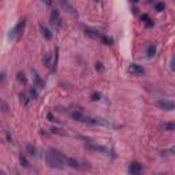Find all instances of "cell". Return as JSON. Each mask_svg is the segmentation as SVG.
<instances>
[{
  "label": "cell",
  "mask_w": 175,
  "mask_h": 175,
  "mask_svg": "<svg viewBox=\"0 0 175 175\" xmlns=\"http://www.w3.org/2000/svg\"><path fill=\"white\" fill-rule=\"evenodd\" d=\"M19 100H21V103L23 104V105H27L29 101H30V97H29V94L26 92H22L21 94H19Z\"/></svg>",
  "instance_id": "14"
},
{
  "label": "cell",
  "mask_w": 175,
  "mask_h": 175,
  "mask_svg": "<svg viewBox=\"0 0 175 175\" xmlns=\"http://www.w3.org/2000/svg\"><path fill=\"white\" fill-rule=\"evenodd\" d=\"M174 129H175V124L172 122H167V123L163 124V130L164 131H174Z\"/></svg>",
  "instance_id": "16"
},
{
  "label": "cell",
  "mask_w": 175,
  "mask_h": 175,
  "mask_svg": "<svg viewBox=\"0 0 175 175\" xmlns=\"http://www.w3.org/2000/svg\"><path fill=\"white\" fill-rule=\"evenodd\" d=\"M89 141V139H88ZM86 146L89 148V149H92V150H96V152H101V153H104V154H107L108 153V150H107V148H104V146H101V145H96L94 142H88L86 144Z\"/></svg>",
  "instance_id": "8"
},
{
  "label": "cell",
  "mask_w": 175,
  "mask_h": 175,
  "mask_svg": "<svg viewBox=\"0 0 175 175\" xmlns=\"http://www.w3.org/2000/svg\"><path fill=\"white\" fill-rule=\"evenodd\" d=\"M52 60H53V55H51V53H45L44 55V64L49 70L52 68Z\"/></svg>",
  "instance_id": "10"
},
{
  "label": "cell",
  "mask_w": 175,
  "mask_h": 175,
  "mask_svg": "<svg viewBox=\"0 0 175 175\" xmlns=\"http://www.w3.org/2000/svg\"><path fill=\"white\" fill-rule=\"evenodd\" d=\"M51 25L53 26V27H55V29H60V27H62V18H60V14H59V12H57L56 10H53L51 12Z\"/></svg>",
  "instance_id": "4"
},
{
  "label": "cell",
  "mask_w": 175,
  "mask_h": 175,
  "mask_svg": "<svg viewBox=\"0 0 175 175\" xmlns=\"http://www.w3.org/2000/svg\"><path fill=\"white\" fill-rule=\"evenodd\" d=\"M59 4L62 5V7H63V8H64V10H67V11H68L70 14H72V15H77V11L74 10V7H71V5L68 4L67 1H66V3H64V1H60Z\"/></svg>",
  "instance_id": "13"
},
{
  "label": "cell",
  "mask_w": 175,
  "mask_h": 175,
  "mask_svg": "<svg viewBox=\"0 0 175 175\" xmlns=\"http://www.w3.org/2000/svg\"><path fill=\"white\" fill-rule=\"evenodd\" d=\"M156 53V46H154V44H150L149 46H148V51H146V55L149 57H152Z\"/></svg>",
  "instance_id": "18"
},
{
  "label": "cell",
  "mask_w": 175,
  "mask_h": 175,
  "mask_svg": "<svg viewBox=\"0 0 175 175\" xmlns=\"http://www.w3.org/2000/svg\"><path fill=\"white\" fill-rule=\"evenodd\" d=\"M1 175H4V174H1Z\"/></svg>",
  "instance_id": "30"
},
{
  "label": "cell",
  "mask_w": 175,
  "mask_h": 175,
  "mask_svg": "<svg viewBox=\"0 0 175 175\" xmlns=\"http://www.w3.org/2000/svg\"><path fill=\"white\" fill-rule=\"evenodd\" d=\"M154 8H156V11L161 12V11H164L165 5H164V3H156V4H154Z\"/></svg>",
  "instance_id": "23"
},
{
  "label": "cell",
  "mask_w": 175,
  "mask_h": 175,
  "mask_svg": "<svg viewBox=\"0 0 175 175\" xmlns=\"http://www.w3.org/2000/svg\"><path fill=\"white\" fill-rule=\"evenodd\" d=\"M51 131H52L53 134H59V135H66V131H63V130H60V129H56V127H52Z\"/></svg>",
  "instance_id": "25"
},
{
  "label": "cell",
  "mask_w": 175,
  "mask_h": 175,
  "mask_svg": "<svg viewBox=\"0 0 175 175\" xmlns=\"http://www.w3.org/2000/svg\"><path fill=\"white\" fill-rule=\"evenodd\" d=\"M5 137H7V141L10 142V144H15V141H14V137H12V134L10 133V131H5Z\"/></svg>",
  "instance_id": "24"
},
{
  "label": "cell",
  "mask_w": 175,
  "mask_h": 175,
  "mask_svg": "<svg viewBox=\"0 0 175 175\" xmlns=\"http://www.w3.org/2000/svg\"><path fill=\"white\" fill-rule=\"evenodd\" d=\"M16 78H18V81H19V82H22L23 85H26V83H27V78H26L25 72H18V74H16Z\"/></svg>",
  "instance_id": "17"
},
{
  "label": "cell",
  "mask_w": 175,
  "mask_h": 175,
  "mask_svg": "<svg viewBox=\"0 0 175 175\" xmlns=\"http://www.w3.org/2000/svg\"><path fill=\"white\" fill-rule=\"evenodd\" d=\"M45 161L48 167H51V168H57V170H62L63 167H64V163H63L62 160V153L59 152V150H55V149H51L48 150L45 154Z\"/></svg>",
  "instance_id": "1"
},
{
  "label": "cell",
  "mask_w": 175,
  "mask_h": 175,
  "mask_svg": "<svg viewBox=\"0 0 175 175\" xmlns=\"http://www.w3.org/2000/svg\"><path fill=\"white\" fill-rule=\"evenodd\" d=\"M127 71L133 75H142L144 74V67L139 66V64H135V63H131L127 68Z\"/></svg>",
  "instance_id": "7"
},
{
  "label": "cell",
  "mask_w": 175,
  "mask_h": 175,
  "mask_svg": "<svg viewBox=\"0 0 175 175\" xmlns=\"http://www.w3.org/2000/svg\"><path fill=\"white\" fill-rule=\"evenodd\" d=\"M27 94H29L30 100H36V98L38 97V93H37V90L34 89V88H31L30 90H29V93H27Z\"/></svg>",
  "instance_id": "20"
},
{
  "label": "cell",
  "mask_w": 175,
  "mask_h": 175,
  "mask_svg": "<svg viewBox=\"0 0 175 175\" xmlns=\"http://www.w3.org/2000/svg\"><path fill=\"white\" fill-rule=\"evenodd\" d=\"M19 161H21V164L25 167V168H29V161H27V159H26L23 154H21L19 156Z\"/></svg>",
  "instance_id": "22"
},
{
  "label": "cell",
  "mask_w": 175,
  "mask_h": 175,
  "mask_svg": "<svg viewBox=\"0 0 175 175\" xmlns=\"http://www.w3.org/2000/svg\"><path fill=\"white\" fill-rule=\"evenodd\" d=\"M46 118L49 119L51 122H55V119H53V116H52V113H48V115H46Z\"/></svg>",
  "instance_id": "28"
},
{
  "label": "cell",
  "mask_w": 175,
  "mask_h": 175,
  "mask_svg": "<svg viewBox=\"0 0 175 175\" xmlns=\"http://www.w3.org/2000/svg\"><path fill=\"white\" fill-rule=\"evenodd\" d=\"M23 27H25V19H23V21H19L15 26H14V29L10 31L8 37H10L11 40H16V38H18V37L22 34V30H23Z\"/></svg>",
  "instance_id": "3"
},
{
  "label": "cell",
  "mask_w": 175,
  "mask_h": 175,
  "mask_svg": "<svg viewBox=\"0 0 175 175\" xmlns=\"http://www.w3.org/2000/svg\"><path fill=\"white\" fill-rule=\"evenodd\" d=\"M103 64H101V63H97V64H96V68H97V70H101V68H103Z\"/></svg>",
  "instance_id": "29"
},
{
  "label": "cell",
  "mask_w": 175,
  "mask_h": 175,
  "mask_svg": "<svg viewBox=\"0 0 175 175\" xmlns=\"http://www.w3.org/2000/svg\"><path fill=\"white\" fill-rule=\"evenodd\" d=\"M33 78H34V83H36L37 88H44V82H42V79L40 78V75L37 74L36 70L33 71Z\"/></svg>",
  "instance_id": "12"
},
{
  "label": "cell",
  "mask_w": 175,
  "mask_h": 175,
  "mask_svg": "<svg viewBox=\"0 0 175 175\" xmlns=\"http://www.w3.org/2000/svg\"><path fill=\"white\" fill-rule=\"evenodd\" d=\"M129 172L130 175H141L142 172V167L138 161H131L129 165Z\"/></svg>",
  "instance_id": "6"
},
{
  "label": "cell",
  "mask_w": 175,
  "mask_h": 175,
  "mask_svg": "<svg viewBox=\"0 0 175 175\" xmlns=\"http://www.w3.org/2000/svg\"><path fill=\"white\" fill-rule=\"evenodd\" d=\"M100 97H101V94H100V93H93V94H92V100H93V101L100 100Z\"/></svg>",
  "instance_id": "27"
},
{
  "label": "cell",
  "mask_w": 175,
  "mask_h": 175,
  "mask_svg": "<svg viewBox=\"0 0 175 175\" xmlns=\"http://www.w3.org/2000/svg\"><path fill=\"white\" fill-rule=\"evenodd\" d=\"M100 40L105 44V45H112V38H109L107 36H100Z\"/></svg>",
  "instance_id": "21"
},
{
  "label": "cell",
  "mask_w": 175,
  "mask_h": 175,
  "mask_svg": "<svg viewBox=\"0 0 175 175\" xmlns=\"http://www.w3.org/2000/svg\"><path fill=\"white\" fill-rule=\"evenodd\" d=\"M26 152L30 154V156H36V154H37V150H36V148H34L33 145H27V146H26Z\"/></svg>",
  "instance_id": "19"
},
{
  "label": "cell",
  "mask_w": 175,
  "mask_h": 175,
  "mask_svg": "<svg viewBox=\"0 0 175 175\" xmlns=\"http://www.w3.org/2000/svg\"><path fill=\"white\" fill-rule=\"evenodd\" d=\"M156 104L160 109H164V111H172L175 108L174 101H171V100H159Z\"/></svg>",
  "instance_id": "5"
},
{
  "label": "cell",
  "mask_w": 175,
  "mask_h": 175,
  "mask_svg": "<svg viewBox=\"0 0 175 175\" xmlns=\"http://www.w3.org/2000/svg\"><path fill=\"white\" fill-rule=\"evenodd\" d=\"M141 19L145 22V25L148 26V27H152V26H153V21L150 19V16L148 15V14H142V15H141Z\"/></svg>",
  "instance_id": "15"
},
{
  "label": "cell",
  "mask_w": 175,
  "mask_h": 175,
  "mask_svg": "<svg viewBox=\"0 0 175 175\" xmlns=\"http://www.w3.org/2000/svg\"><path fill=\"white\" fill-rule=\"evenodd\" d=\"M0 109H1L3 112H7V111H8V105H7L3 100H0Z\"/></svg>",
  "instance_id": "26"
},
{
  "label": "cell",
  "mask_w": 175,
  "mask_h": 175,
  "mask_svg": "<svg viewBox=\"0 0 175 175\" xmlns=\"http://www.w3.org/2000/svg\"><path fill=\"white\" fill-rule=\"evenodd\" d=\"M70 116H71L74 120L81 122V123H85V124H92V126L104 124V126H108V123H107V122H104V120H101V119L89 118V116H86V115H83L82 112H77V111H72V112H70Z\"/></svg>",
  "instance_id": "2"
},
{
  "label": "cell",
  "mask_w": 175,
  "mask_h": 175,
  "mask_svg": "<svg viewBox=\"0 0 175 175\" xmlns=\"http://www.w3.org/2000/svg\"><path fill=\"white\" fill-rule=\"evenodd\" d=\"M85 33H86V36L92 37V38H94V40H98L100 36H101V34H98L97 31L93 30V29H90V27H86V29H85Z\"/></svg>",
  "instance_id": "11"
},
{
  "label": "cell",
  "mask_w": 175,
  "mask_h": 175,
  "mask_svg": "<svg viewBox=\"0 0 175 175\" xmlns=\"http://www.w3.org/2000/svg\"><path fill=\"white\" fill-rule=\"evenodd\" d=\"M38 26H40V30H41V34L44 36V38H46V40H52V33H51V30L46 27L42 22H40L38 23Z\"/></svg>",
  "instance_id": "9"
}]
</instances>
